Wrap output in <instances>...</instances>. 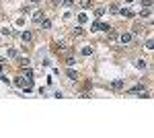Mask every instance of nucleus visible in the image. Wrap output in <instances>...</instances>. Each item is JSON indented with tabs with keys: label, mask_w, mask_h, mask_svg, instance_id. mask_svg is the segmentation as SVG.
<instances>
[{
	"label": "nucleus",
	"mask_w": 154,
	"mask_h": 138,
	"mask_svg": "<svg viewBox=\"0 0 154 138\" xmlns=\"http://www.w3.org/2000/svg\"><path fill=\"white\" fill-rule=\"evenodd\" d=\"M39 25H41L43 29H49V27H51V21H49V19H43V21H41Z\"/></svg>",
	"instance_id": "obj_9"
},
{
	"label": "nucleus",
	"mask_w": 154,
	"mask_h": 138,
	"mask_svg": "<svg viewBox=\"0 0 154 138\" xmlns=\"http://www.w3.org/2000/svg\"><path fill=\"white\" fill-rule=\"evenodd\" d=\"M33 2H39V0H33Z\"/></svg>",
	"instance_id": "obj_21"
},
{
	"label": "nucleus",
	"mask_w": 154,
	"mask_h": 138,
	"mask_svg": "<svg viewBox=\"0 0 154 138\" xmlns=\"http://www.w3.org/2000/svg\"><path fill=\"white\" fill-rule=\"evenodd\" d=\"M23 72H25V76H27V78H33V70H29V68H25Z\"/></svg>",
	"instance_id": "obj_17"
},
{
	"label": "nucleus",
	"mask_w": 154,
	"mask_h": 138,
	"mask_svg": "<svg viewBox=\"0 0 154 138\" xmlns=\"http://www.w3.org/2000/svg\"><path fill=\"white\" fill-rule=\"evenodd\" d=\"M107 35H109V39H117V31H113L111 27L107 29Z\"/></svg>",
	"instance_id": "obj_10"
},
{
	"label": "nucleus",
	"mask_w": 154,
	"mask_h": 138,
	"mask_svg": "<svg viewBox=\"0 0 154 138\" xmlns=\"http://www.w3.org/2000/svg\"><path fill=\"white\" fill-rule=\"evenodd\" d=\"M93 4V0H78V6L80 8H86V6H90Z\"/></svg>",
	"instance_id": "obj_7"
},
{
	"label": "nucleus",
	"mask_w": 154,
	"mask_h": 138,
	"mask_svg": "<svg viewBox=\"0 0 154 138\" xmlns=\"http://www.w3.org/2000/svg\"><path fill=\"white\" fill-rule=\"evenodd\" d=\"M90 54H93L90 47H82V56H90Z\"/></svg>",
	"instance_id": "obj_16"
},
{
	"label": "nucleus",
	"mask_w": 154,
	"mask_h": 138,
	"mask_svg": "<svg viewBox=\"0 0 154 138\" xmlns=\"http://www.w3.org/2000/svg\"><path fill=\"white\" fill-rule=\"evenodd\" d=\"M109 12H119V6H117V4H111V6H109Z\"/></svg>",
	"instance_id": "obj_18"
},
{
	"label": "nucleus",
	"mask_w": 154,
	"mask_h": 138,
	"mask_svg": "<svg viewBox=\"0 0 154 138\" xmlns=\"http://www.w3.org/2000/svg\"><path fill=\"white\" fill-rule=\"evenodd\" d=\"M21 37H23V41H27V44H29V41H31V37H33V35H31V33H29V31H25V33H23V35H21Z\"/></svg>",
	"instance_id": "obj_11"
},
{
	"label": "nucleus",
	"mask_w": 154,
	"mask_h": 138,
	"mask_svg": "<svg viewBox=\"0 0 154 138\" xmlns=\"http://www.w3.org/2000/svg\"><path fill=\"white\" fill-rule=\"evenodd\" d=\"M103 15H105V8H97V10H95V17H97V19H101Z\"/></svg>",
	"instance_id": "obj_12"
},
{
	"label": "nucleus",
	"mask_w": 154,
	"mask_h": 138,
	"mask_svg": "<svg viewBox=\"0 0 154 138\" xmlns=\"http://www.w3.org/2000/svg\"><path fill=\"white\" fill-rule=\"evenodd\" d=\"M146 49H154V44H152V39H146Z\"/></svg>",
	"instance_id": "obj_19"
},
{
	"label": "nucleus",
	"mask_w": 154,
	"mask_h": 138,
	"mask_svg": "<svg viewBox=\"0 0 154 138\" xmlns=\"http://www.w3.org/2000/svg\"><path fill=\"white\" fill-rule=\"evenodd\" d=\"M136 66H138L140 70H144V68H146V62H144V60H136Z\"/></svg>",
	"instance_id": "obj_13"
},
{
	"label": "nucleus",
	"mask_w": 154,
	"mask_h": 138,
	"mask_svg": "<svg viewBox=\"0 0 154 138\" xmlns=\"http://www.w3.org/2000/svg\"><path fill=\"white\" fill-rule=\"evenodd\" d=\"M142 4H144V6H148V8H150V4H152V0H142Z\"/></svg>",
	"instance_id": "obj_20"
},
{
	"label": "nucleus",
	"mask_w": 154,
	"mask_h": 138,
	"mask_svg": "<svg viewBox=\"0 0 154 138\" xmlns=\"http://www.w3.org/2000/svg\"><path fill=\"white\" fill-rule=\"evenodd\" d=\"M150 15H152V10H150L148 6H146V8H144V10L140 12V17H142V19H150Z\"/></svg>",
	"instance_id": "obj_5"
},
{
	"label": "nucleus",
	"mask_w": 154,
	"mask_h": 138,
	"mask_svg": "<svg viewBox=\"0 0 154 138\" xmlns=\"http://www.w3.org/2000/svg\"><path fill=\"white\" fill-rule=\"evenodd\" d=\"M117 37H119L123 44H129V41H132V33H121V35H117Z\"/></svg>",
	"instance_id": "obj_3"
},
{
	"label": "nucleus",
	"mask_w": 154,
	"mask_h": 138,
	"mask_svg": "<svg viewBox=\"0 0 154 138\" xmlns=\"http://www.w3.org/2000/svg\"><path fill=\"white\" fill-rule=\"evenodd\" d=\"M82 33H84V29H82V27H74V29H72V35H74V37H80Z\"/></svg>",
	"instance_id": "obj_6"
},
{
	"label": "nucleus",
	"mask_w": 154,
	"mask_h": 138,
	"mask_svg": "<svg viewBox=\"0 0 154 138\" xmlns=\"http://www.w3.org/2000/svg\"><path fill=\"white\" fill-rule=\"evenodd\" d=\"M68 78H72V81H76V78H78V74L74 72V70H72V68L68 70Z\"/></svg>",
	"instance_id": "obj_14"
},
{
	"label": "nucleus",
	"mask_w": 154,
	"mask_h": 138,
	"mask_svg": "<svg viewBox=\"0 0 154 138\" xmlns=\"http://www.w3.org/2000/svg\"><path fill=\"white\" fill-rule=\"evenodd\" d=\"M144 89H146V87H144V85L140 83V85H136V87H132V89H129V93H134V95H144V97H148V93L144 91Z\"/></svg>",
	"instance_id": "obj_1"
},
{
	"label": "nucleus",
	"mask_w": 154,
	"mask_h": 138,
	"mask_svg": "<svg viewBox=\"0 0 154 138\" xmlns=\"http://www.w3.org/2000/svg\"><path fill=\"white\" fill-rule=\"evenodd\" d=\"M19 64H21L23 68H25V66H29V58H21V60H19Z\"/></svg>",
	"instance_id": "obj_15"
},
{
	"label": "nucleus",
	"mask_w": 154,
	"mask_h": 138,
	"mask_svg": "<svg viewBox=\"0 0 154 138\" xmlns=\"http://www.w3.org/2000/svg\"><path fill=\"white\" fill-rule=\"evenodd\" d=\"M119 15H121V17H125V19H132V17H134V12H132L129 8H121V10H119Z\"/></svg>",
	"instance_id": "obj_2"
},
{
	"label": "nucleus",
	"mask_w": 154,
	"mask_h": 138,
	"mask_svg": "<svg viewBox=\"0 0 154 138\" xmlns=\"http://www.w3.org/2000/svg\"><path fill=\"white\" fill-rule=\"evenodd\" d=\"M111 87H113L115 91H119V89H123V83H121V81H113V83H111Z\"/></svg>",
	"instance_id": "obj_8"
},
{
	"label": "nucleus",
	"mask_w": 154,
	"mask_h": 138,
	"mask_svg": "<svg viewBox=\"0 0 154 138\" xmlns=\"http://www.w3.org/2000/svg\"><path fill=\"white\" fill-rule=\"evenodd\" d=\"M33 21H35V23H41V21H43V10H37V12L33 15Z\"/></svg>",
	"instance_id": "obj_4"
},
{
	"label": "nucleus",
	"mask_w": 154,
	"mask_h": 138,
	"mask_svg": "<svg viewBox=\"0 0 154 138\" xmlns=\"http://www.w3.org/2000/svg\"><path fill=\"white\" fill-rule=\"evenodd\" d=\"M0 70H2V68H0Z\"/></svg>",
	"instance_id": "obj_22"
}]
</instances>
